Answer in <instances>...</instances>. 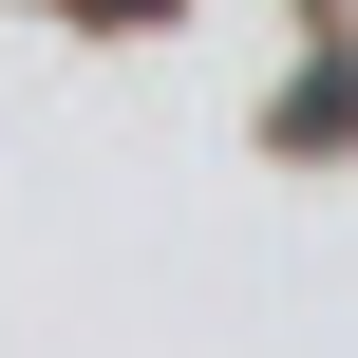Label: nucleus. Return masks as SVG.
<instances>
[{
	"label": "nucleus",
	"mask_w": 358,
	"mask_h": 358,
	"mask_svg": "<svg viewBox=\"0 0 358 358\" xmlns=\"http://www.w3.org/2000/svg\"><path fill=\"white\" fill-rule=\"evenodd\" d=\"M94 19H113V0H94Z\"/></svg>",
	"instance_id": "obj_1"
}]
</instances>
